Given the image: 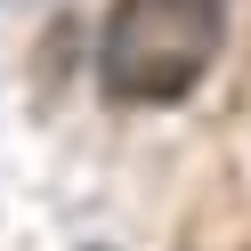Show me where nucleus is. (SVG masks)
I'll list each match as a JSON object with an SVG mask.
<instances>
[{
  "label": "nucleus",
  "instance_id": "1",
  "mask_svg": "<svg viewBox=\"0 0 251 251\" xmlns=\"http://www.w3.org/2000/svg\"><path fill=\"white\" fill-rule=\"evenodd\" d=\"M227 41V0H114L98 33V89L114 105H178Z\"/></svg>",
  "mask_w": 251,
  "mask_h": 251
}]
</instances>
